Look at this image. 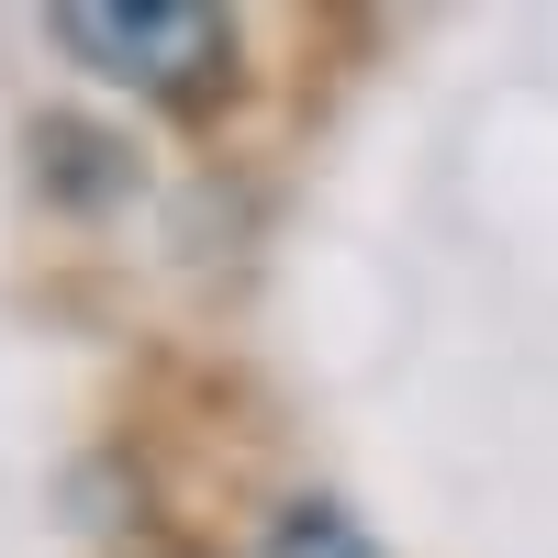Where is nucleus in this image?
I'll return each mask as SVG.
<instances>
[{
    "instance_id": "obj_1",
    "label": "nucleus",
    "mask_w": 558,
    "mask_h": 558,
    "mask_svg": "<svg viewBox=\"0 0 558 558\" xmlns=\"http://www.w3.org/2000/svg\"><path fill=\"white\" fill-rule=\"evenodd\" d=\"M57 45L89 68V78H123V89H157V101H191V89L223 78L235 34L202 0H68L57 12Z\"/></svg>"
}]
</instances>
